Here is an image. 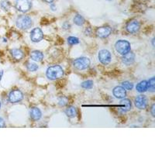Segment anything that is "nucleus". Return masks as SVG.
I'll return each instance as SVG.
<instances>
[{
  "label": "nucleus",
  "mask_w": 155,
  "mask_h": 155,
  "mask_svg": "<svg viewBox=\"0 0 155 155\" xmlns=\"http://www.w3.org/2000/svg\"><path fill=\"white\" fill-rule=\"evenodd\" d=\"M5 121H4L3 119L0 117V128H2V127H5Z\"/></svg>",
  "instance_id": "c85d7f7f"
},
{
  "label": "nucleus",
  "mask_w": 155,
  "mask_h": 155,
  "mask_svg": "<svg viewBox=\"0 0 155 155\" xmlns=\"http://www.w3.org/2000/svg\"><path fill=\"white\" fill-rule=\"evenodd\" d=\"M140 28V25L137 20H130V22L127 23L126 25V29H127V32L130 34H136L139 31Z\"/></svg>",
  "instance_id": "1a4fd4ad"
},
{
  "label": "nucleus",
  "mask_w": 155,
  "mask_h": 155,
  "mask_svg": "<svg viewBox=\"0 0 155 155\" xmlns=\"http://www.w3.org/2000/svg\"><path fill=\"white\" fill-rule=\"evenodd\" d=\"M113 95L116 97V99H124L127 95V91L122 86H117L114 88L113 91Z\"/></svg>",
  "instance_id": "4468645a"
},
{
  "label": "nucleus",
  "mask_w": 155,
  "mask_h": 155,
  "mask_svg": "<svg viewBox=\"0 0 155 155\" xmlns=\"http://www.w3.org/2000/svg\"><path fill=\"white\" fill-rule=\"evenodd\" d=\"M115 48L116 51L120 54L124 55L125 54L128 53L129 51H130L131 45L130 42L125 40H120L115 44Z\"/></svg>",
  "instance_id": "7ed1b4c3"
},
{
  "label": "nucleus",
  "mask_w": 155,
  "mask_h": 155,
  "mask_svg": "<svg viewBox=\"0 0 155 155\" xmlns=\"http://www.w3.org/2000/svg\"><path fill=\"white\" fill-rule=\"evenodd\" d=\"M46 75L50 80L59 79L64 75V69L60 65H52L48 68Z\"/></svg>",
  "instance_id": "f257e3e1"
},
{
  "label": "nucleus",
  "mask_w": 155,
  "mask_h": 155,
  "mask_svg": "<svg viewBox=\"0 0 155 155\" xmlns=\"http://www.w3.org/2000/svg\"><path fill=\"white\" fill-rule=\"evenodd\" d=\"M51 9H52V10H53V11L57 10V7L54 5V4H52V3H51Z\"/></svg>",
  "instance_id": "7c9ffc66"
},
{
  "label": "nucleus",
  "mask_w": 155,
  "mask_h": 155,
  "mask_svg": "<svg viewBox=\"0 0 155 155\" xmlns=\"http://www.w3.org/2000/svg\"><path fill=\"white\" fill-rule=\"evenodd\" d=\"M122 87L125 88L126 90H132L134 85L131 82H130V81H126L122 82Z\"/></svg>",
  "instance_id": "bb28decb"
},
{
  "label": "nucleus",
  "mask_w": 155,
  "mask_h": 155,
  "mask_svg": "<svg viewBox=\"0 0 155 155\" xmlns=\"http://www.w3.org/2000/svg\"><path fill=\"white\" fill-rule=\"evenodd\" d=\"M30 58L34 61L40 62L44 59V54L40 51H34L30 53Z\"/></svg>",
  "instance_id": "dca6fc26"
},
{
  "label": "nucleus",
  "mask_w": 155,
  "mask_h": 155,
  "mask_svg": "<svg viewBox=\"0 0 155 155\" xmlns=\"http://www.w3.org/2000/svg\"><path fill=\"white\" fill-rule=\"evenodd\" d=\"M9 101L11 103H17L20 101L23 100V92L19 89L12 90V92L9 94Z\"/></svg>",
  "instance_id": "6e6552de"
},
{
  "label": "nucleus",
  "mask_w": 155,
  "mask_h": 155,
  "mask_svg": "<svg viewBox=\"0 0 155 155\" xmlns=\"http://www.w3.org/2000/svg\"><path fill=\"white\" fill-rule=\"evenodd\" d=\"M93 85L94 83L92 80H87L81 83V88H85V89H91L92 88Z\"/></svg>",
  "instance_id": "4be33fe9"
},
{
  "label": "nucleus",
  "mask_w": 155,
  "mask_h": 155,
  "mask_svg": "<svg viewBox=\"0 0 155 155\" xmlns=\"http://www.w3.org/2000/svg\"><path fill=\"white\" fill-rule=\"evenodd\" d=\"M65 114L69 118H74L77 116V109L74 106H69L65 109Z\"/></svg>",
  "instance_id": "6ab92c4d"
},
{
  "label": "nucleus",
  "mask_w": 155,
  "mask_h": 155,
  "mask_svg": "<svg viewBox=\"0 0 155 155\" xmlns=\"http://www.w3.org/2000/svg\"><path fill=\"white\" fill-rule=\"evenodd\" d=\"M73 21L78 26H82L84 23H85V19L81 15L77 14L74 16V19H73Z\"/></svg>",
  "instance_id": "aec40b11"
},
{
  "label": "nucleus",
  "mask_w": 155,
  "mask_h": 155,
  "mask_svg": "<svg viewBox=\"0 0 155 155\" xmlns=\"http://www.w3.org/2000/svg\"><path fill=\"white\" fill-rule=\"evenodd\" d=\"M154 108H155V105L154 104H153L152 105V106H151V114H152V116H155V113H154Z\"/></svg>",
  "instance_id": "c756f323"
},
{
  "label": "nucleus",
  "mask_w": 155,
  "mask_h": 155,
  "mask_svg": "<svg viewBox=\"0 0 155 155\" xmlns=\"http://www.w3.org/2000/svg\"><path fill=\"white\" fill-rule=\"evenodd\" d=\"M1 106H2V104H1V102H0V109H1Z\"/></svg>",
  "instance_id": "72a5a7b5"
},
{
  "label": "nucleus",
  "mask_w": 155,
  "mask_h": 155,
  "mask_svg": "<svg viewBox=\"0 0 155 155\" xmlns=\"http://www.w3.org/2000/svg\"><path fill=\"white\" fill-rule=\"evenodd\" d=\"M68 102V99L65 96H61L58 99V104L60 106H65Z\"/></svg>",
  "instance_id": "a878e982"
},
{
  "label": "nucleus",
  "mask_w": 155,
  "mask_h": 155,
  "mask_svg": "<svg viewBox=\"0 0 155 155\" xmlns=\"http://www.w3.org/2000/svg\"><path fill=\"white\" fill-rule=\"evenodd\" d=\"M0 6H1V8H2L4 11H8L10 9L11 4L9 1H7V0H3V1H2V2H0Z\"/></svg>",
  "instance_id": "b1692460"
},
{
  "label": "nucleus",
  "mask_w": 155,
  "mask_h": 155,
  "mask_svg": "<svg viewBox=\"0 0 155 155\" xmlns=\"http://www.w3.org/2000/svg\"><path fill=\"white\" fill-rule=\"evenodd\" d=\"M99 61L104 65H107L109 64L112 60V55L111 53L107 50H101L99 52Z\"/></svg>",
  "instance_id": "423d86ee"
},
{
  "label": "nucleus",
  "mask_w": 155,
  "mask_h": 155,
  "mask_svg": "<svg viewBox=\"0 0 155 155\" xmlns=\"http://www.w3.org/2000/svg\"><path fill=\"white\" fill-rule=\"evenodd\" d=\"M107 1H112V0H107Z\"/></svg>",
  "instance_id": "f704fd0d"
},
{
  "label": "nucleus",
  "mask_w": 155,
  "mask_h": 155,
  "mask_svg": "<svg viewBox=\"0 0 155 155\" xmlns=\"http://www.w3.org/2000/svg\"><path fill=\"white\" fill-rule=\"evenodd\" d=\"M44 1L45 2H47V3H52L54 0H44Z\"/></svg>",
  "instance_id": "473e14b6"
},
{
  "label": "nucleus",
  "mask_w": 155,
  "mask_h": 155,
  "mask_svg": "<svg viewBox=\"0 0 155 155\" xmlns=\"http://www.w3.org/2000/svg\"><path fill=\"white\" fill-rule=\"evenodd\" d=\"M68 44H70V45H75V44H78L79 43V40L78 38L75 37H68L67 39Z\"/></svg>",
  "instance_id": "393cba45"
},
{
  "label": "nucleus",
  "mask_w": 155,
  "mask_h": 155,
  "mask_svg": "<svg viewBox=\"0 0 155 155\" xmlns=\"http://www.w3.org/2000/svg\"><path fill=\"white\" fill-rule=\"evenodd\" d=\"M39 68L38 65L35 63H32V62H28L27 64V69L29 71H36Z\"/></svg>",
  "instance_id": "5701e85b"
},
{
  "label": "nucleus",
  "mask_w": 155,
  "mask_h": 155,
  "mask_svg": "<svg viewBox=\"0 0 155 155\" xmlns=\"http://www.w3.org/2000/svg\"><path fill=\"white\" fill-rule=\"evenodd\" d=\"M136 89L138 92H144L147 90V81H141L137 85Z\"/></svg>",
  "instance_id": "a211bd4d"
},
{
  "label": "nucleus",
  "mask_w": 155,
  "mask_h": 155,
  "mask_svg": "<svg viewBox=\"0 0 155 155\" xmlns=\"http://www.w3.org/2000/svg\"><path fill=\"white\" fill-rule=\"evenodd\" d=\"M15 6L19 12H27L31 9L32 2L30 0H16Z\"/></svg>",
  "instance_id": "39448f33"
},
{
  "label": "nucleus",
  "mask_w": 155,
  "mask_h": 155,
  "mask_svg": "<svg viewBox=\"0 0 155 155\" xmlns=\"http://www.w3.org/2000/svg\"><path fill=\"white\" fill-rule=\"evenodd\" d=\"M10 54L12 57L16 60H21L23 58V52L20 49H17V48H14L10 51Z\"/></svg>",
  "instance_id": "f3484780"
},
{
  "label": "nucleus",
  "mask_w": 155,
  "mask_h": 155,
  "mask_svg": "<svg viewBox=\"0 0 155 155\" xmlns=\"http://www.w3.org/2000/svg\"><path fill=\"white\" fill-rule=\"evenodd\" d=\"M30 116L34 121H38L39 120H41L42 113L39 108L32 107L30 110Z\"/></svg>",
  "instance_id": "2eb2a0df"
},
{
  "label": "nucleus",
  "mask_w": 155,
  "mask_h": 155,
  "mask_svg": "<svg viewBox=\"0 0 155 155\" xmlns=\"http://www.w3.org/2000/svg\"><path fill=\"white\" fill-rule=\"evenodd\" d=\"M135 61V54L133 52L129 51L128 53L125 54L122 57V61L126 65H130Z\"/></svg>",
  "instance_id": "ddd939ff"
},
{
  "label": "nucleus",
  "mask_w": 155,
  "mask_h": 155,
  "mask_svg": "<svg viewBox=\"0 0 155 155\" xmlns=\"http://www.w3.org/2000/svg\"><path fill=\"white\" fill-rule=\"evenodd\" d=\"M73 65L78 70H85L90 65V60L86 57H81L74 61Z\"/></svg>",
  "instance_id": "20e7f679"
},
{
  "label": "nucleus",
  "mask_w": 155,
  "mask_h": 155,
  "mask_svg": "<svg viewBox=\"0 0 155 155\" xmlns=\"http://www.w3.org/2000/svg\"><path fill=\"white\" fill-rule=\"evenodd\" d=\"M112 30L109 27H102L97 29L96 35L99 38H106L111 34Z\"/></svg>",
  "instance_id": "9b49d317"
},
{
  "label": "nucleus",
  "mask_w": 155,
  "mask_h": 155,
  "mask_svg": "<svg viewBox=\"0 0 155 155\" xmlns=\"http://www.w3.org/2000/svg\"><path fill=\"white\" fill-rule=\"evenodd\" d=\"M135 106L140 109H144L147 106V99L143 95H138L135 99Z\"/></svg>",
  "instance_id": "9d476101"
},
{
  "label": "nucleus",
  "mask_w": 155,
  "mask_h": 155,
  "mask_svg": "<svg viewBox=\"0 0 155 155\" xmlns=\"http://www.w3.org/2000/svg\"><path fill=\"white\" fill-rule=\"evenodd\" d=\"M16 25L18 28L21 30H28L33 25V20L27 15H22L18 16L16 20Z\"/></svg>",
  "instance_id": "f03ea898"
},
{
  "label": "nucleus",
  "mask_w": 155,
  "mask_h": 155,
  "mask_svg": "<svg viewBox=\"0 0 155 155\" xmlns=\"http://www.w3.org/2000/svg\"><path fill=\"white\" fill-rule=\"evenodd\" d=\"M30 37L32 42L38 43L42 41L43 38H44V33L41 28L36 27L31 30Z\"/></svg>",
  "instance_id": "0eeeda50"
},
{
  "label": "nucleus",
  "mask_w": 155,
  "mask_h": 155,
  "mask_svg": "<svg viewBox=\"0 0 155 155\" xmlns=\"http://www.w3.org/2000/svg\"><path fill=\"white\" fill-rule=\"evenodd\" d=\"M3 74H4V71H0V81L2 80Z\"/></svg>",
  "instance_id": "2f4dec72"
},
{
  "label": "nucleus",
  "mask_w": 155,
  "mask_h": 155,
  "mask_svg": "<svg viewBox=\"0 0 155 155\" xmlns=\"http://www.w3.org/2000/svg\"><path fill=\"white\" fill-rule=\"evenodd\" d=\"M120 104H121L122 106H120V107L119 108V109H120V111L123 113L130 111L131 109V107H132L131 101L128 99H122L121 102H120Z\"/></svg>",
  "instance_id": "f8f14e48"
},
{
  "label": "nucleus",
  "mask_w": 155,
  "mask_h": 155,
  "mask_svg": "<svg viewBox=\"0 0 155 155\" xmlns=\"http://www.w3.org/2000/svg\"><path fill=\"white\" fill-rule=\"evenodd\" d=\"M62 27H63L64 30H69V29H70V27H71V25L69 24L68 23H67V22H66V23H64L63 26H62Z\"/></svg>",
  "instance_id": "cd10ccee"
},
{
  "label": "nucleus",
  "mask_w": 155,
  "mask_h": 155,
  "mask_svg": "<svg viewBox=\"0 0 155 155\" xmlns=\"http://www.w3.org/2000/svg\"><path fill=\"white\" fill-rule=\"evenodd\" d=\"M147 90L150 92L155 91V78L154 77L151 78L149 81H147Z\"/></svg>",
  "instance_id": "412c9836"
}]
</instances>
